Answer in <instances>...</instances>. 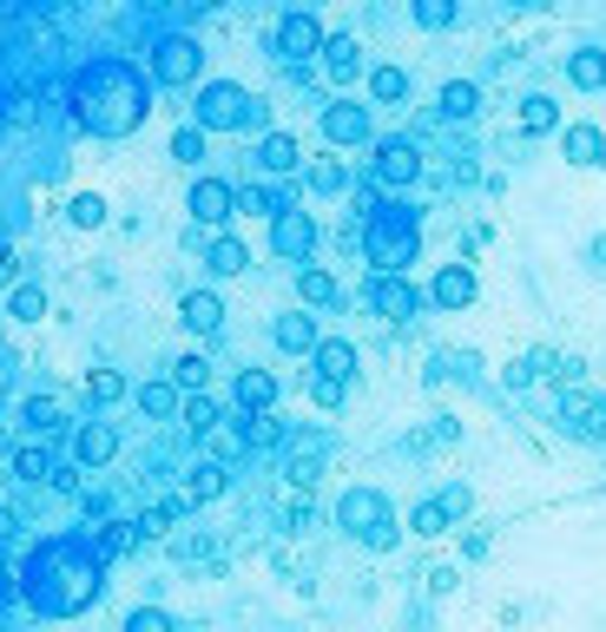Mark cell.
I'll return each instance as SVG.
<instances>
[{
	"label": "cell",
	"instance_id": "6da1fadb",
	"mask_svg": "<svg viewBox=\"0 0 606 632\" xmlns=\"http://www.w3.org/2000/svg\"><path fill=\"white\" fill-rule=\"evenodd\" d=\"M145 112H152V79H145L132 59L106 53V59H86V66L73 73V125H79V132H92V138H125V132L145 125Z\"/></svg>",
	"mask_w": 606,
	"mask_h": 632
},
{
	"label": "cell",
	"instance_id": "7a4b0ae2",
	"mask_svg": "<svg viewBox=\"0 0 606 632\" xmlns=\"http://www.w3.org/2000/svg\"><path fill=\"white\" fill-rule=\"evenodd\" d=\"M99 580H106V561H99L86 541H46V547H33V561L20 567V594H26L33 613H46V620L86 613V607L99 600Z\"/></svg>",
	"mask_w": 606,
	"mask_h": 632
},
{
	"label": "cell",
	"instance_id": "3957f363",
	"mask_svg": "<svg viewBox=\"0 0 606 632\" xmlns=\"http://www.w3.org/2000/svg\"><path fill=\"white\" fill-rule=\"evenodd\" d=\"M363 224V257H370V270H409L416 257H422V211H409V204H396V198H383L370 218H356Z\"/></svg>",
	"mask_w": 606,
	"mask_h": 632
},
{
	"label": "cell",
	"instance_id": "277c9868",
	"mask_svg": "<svg viewBox=\"0 0 606 632\" xmlns=\"http://www.w3.org/2000/svg\"><path fill=\"white\" fill-rule=\"evenodd\" d=\"M264 119H271V106L257 92H244L238 79H205L191 99V125H205V132H257Z\"/></svg>",
	"mask_w": 606,
	"mask_h": 632
},
{
	"label": "cell",
	"instance_id": "5b68a950",
	"mask_svg": "<svg viewBox=\"0 0 606 632\" xmlns=\"http://www.w3.org/2000/svg\"><path fill=\"white\" fill-rule=\"evenodd\" d=\"M337 528L350 534V541H363V547H396V534H403V521H396V508H389V495L383 488H350L343 501H337Z\"/></svg>",
	"mask_w": 606,
	"mask_h": 632
},
{
	"label": "cell",
	"instance_id": "8992f818",
	"mask_svg": "<svg viewBox=\"0 0 606 632\" xmlns=\"http://www.w3.org/2000/svg\"><path fill=\"white\" fill-rule=\"evenodd\" d=\"M363 310L383 317V323H409V317L422 310V290H416L409 277H396V270H370V277H363Z\"/></svg>",
	"mask_w": 606,
	"mask_h": 632
},
{
	"label": "cell",
	"instance_id": "52a82bcc",
	"mask_svg": "<svg viewBox=\"0 0 606 632\" xmlns=\"http://www.w3.org/2000/svg\"><path fill=\"white\" fill-rule=\"evenodd\" d=\"M198 73H205V46L191 33H165L152 46V79L158 86H198Z\"/></svg>",
	"mask_w": 606,
	"mask_h": 632
},
{
	"label": "cell",
	"instance_id": "ba28073f",
	"mask_svg": "<svg viewBox=\"0 0 606 632\" xmlns=\"http://www.w3.org/2000/svg\"><path fill=\"white\" fill-rule=\"evenodd\" d=\"M323 40H330V33H323V20H317V13H284V20H277V33H271V53H277L284 66H304V59H317V53H323Z\"/></svg>",
	"mask_w": 606,
	"mask_h": 632
},
{
	"label": "cell",
	"instance_id": "9c48e42d",
	"mask_svg": "<svg viewBox=\"0 0 606 632\" xmlns=\"http://www.w3.org/2000/svg\"><path fill=\"white\" fill-rule=\"evenodd\" d=\"M317 237H323V231H317V218H310V211H297V204L271 218V251H277L284 264H310V257H317Z\"/></svg>",
	"mask_w": 606,
	"mask_h": 632
},
{
	"label": "cell",
	"instance_id": "30bf717a",
	"mask_svg": "<svg viewBox=\"0 0 606 632\" xmlns=\"http://www.w3.org/2000/svg\"><path fill=\"white\" fill-rule=\"evenodd\" d=\"M370 178H376L383 191H403V185L422 178V152H416L409 138H383V145L370 152Z\"/></svg>",
	"mask_w": 606,
	"mask_h": 632
},
{
	"label": "cell",
	"instance_id": "8fae6325",
	"mask_svg": "<svg viewBox=\"0 0 606 632\" xmlns=\"http://www.w3.org/2000/svg\"><path fill=\"white\" fill-rule=\"evenodd\" d=\"M185 211H191L205 231H218V224H231V218H238V185H224V178H198V185H191V198H185Z\"/></svg>",
	"mask_w": 606,
	"mask_h": 632
},
{
	"label": "cell",
	"instance_id": "7c38bea8",
	"mask_svg": "<svg viewBox=\"0 0 606 632\" xmlns=\"http://www.w3.org/2000/svg\"><path fill=\"white\" fill-rule=\"evenodd\" d=\"M317 125L330 145H370V106H356V99H330Z\"/></svg>",
	"mask_w": 606,
	"mask_h": 632
},
{
	"label": "cell",
	"instance_id": "4fadbf2b",
	"mask_svg": "<svg viewBox=\"0 0 606 632\" xmlns=\"http://www.w3.org/2000/svg\"><path fill=\"white\" fill-rule=\"evenodd\" d=\"M429 303H436V310H469V303H475V270H469V264H442V270L429 277Z\"/></svg>",
	"mask_w": 606,
	"mask_h": 632
},
{
	"label": "cell",
	"instance_id": "5bb4252c",
	"mask_svg": "<svg viewBox=\"0 0 606 632\" xmlns=\"http://www.w3.org/2000/svg\"><path fill=\"white\" fill-rule=\"evenodd\" d=\"M178 323H185L191 336H218V330H224V297H218V290H185V297H178Z\"/></svg>",
	"mask_w": 606,
	"mask_h": 632
},
{
	"label": "cell",
	"instance_id": "9a60e30c",
	"mask_svg": "<svg viewBox=\"0 0 606 632\" xmlns=\"http://www.w3.org/2000/svg\"><path fill=\"white\" fill-rule=\"evenodd\" d=\"M310 376H323V382H356V343H343V336H323L317 350H310Z\"/></svg>",
	"mask_w": 606,
	"mask_h": 632
},
{
	"label": "cell",
	"instance_id": "2e32d148",
	"mask_svg": "<svg viewBox=\"0 0 606 632\" xmlns=\"http://www.w3.org/2000/svg\"><path fill=\"white\" fill-rule=\"evenodd\" d=\"M271 343H277L284 356H310L323 336H317V317H310V310H284V317L271 323Z\"/></svg>",
	"mask_w": 606,
	"mask_h": 632
},
{
	"label": "cell",
	"instance_id": "e0dca14e",
	"mask_svg": "<svg viewBox=\"0 0 606 632\" xmlns=\"http://www.w3.org/2000/svg\"><path fill=\"white\" fill-rule=\"evenodd\" d=\"M119 455V429L112 422H79V435H73V462L79 468H106Z\"/></svg>",
	"mask_w": 606,
	"mask_h": 632
},
{
	"label": "cell",
	"instance_id": "ac0fdd59",
	"mask_svg": "<svg viewBox=\"0 0 606 632\" xmlns=\"http://www.w3.org/2000/svg\"><path fill=\"white\" fill-rule=\"evenodd\" d=\"M561 152H568V165H581V171H601V165H606V132L581 119V125H568V132H561Z\"/></svg>",
	"mask_w": 606,
	"mask_h": 632
},
{
	"label": "cell",
	"instance_id": "d6986e66",
	"mask_svg": "<svg viewBox=\"0 0 606 632\" xmlns=\"http://www.w3.org/2000/svg\"><path fill=\"white\" fill-rule=\"evenodd\" d=\"M224 488H231V468H224V462H198V468L185 475L178 501H185V508H211V501H218Z\"/></svg>",
	"mask_w": 606,
	"mask_h": 632
},
{
	"label": "cell",
	"instance_id": "ffe728a7",
	"mask_svg": "<svg viewBox=\"0 0 606 632\" xmlns=\"http://www.w3.org/2000/svg\"><path fill=\"white\" fill-rule=\"evenodd\" d=\"M317 59H323V73H330L337 86H350V79H363V46H356L350 33H330Z\"/></svg>",
	"mask_w": 606,
	"mask_h": 632
},
{
	"label": "cell",
	"instance_id": "44dd1931",
	"mask_svg": "<svg viewBox=\"0 0 606 632\" xmlns=\"http://www.w3.org/2000/svg\"><path fill=\"white\" fill-rule=\"evenodd\" d=\"M297 297H304V310H343V284L323 264H304L297 270Z\"/></svg>",
	"mask_w": 606,
	"mask_h": 632
},
{
	"label": "cell",
	"instance_id": "7402d4cb",
	"mask_svg": "<svg viewBox=\"0 0 606 632\" xmlns=\"http://www.w3.org/2000/svg\"><path fill=\"white\" fill-rule=\"evenodd\" d=\"M257 165H264L271 178H290V171L304 165V145H297L290 132H264V138H257Z\"/></svg>",
	"mask_w": 606,
	"mask_h": 632
},
{
	"label": "cell",
	"instance_id": "603a6c76",
	"mask_svg": "<svg viewBox=\"0 0 606 632\" xmlns=\"http://www.w3.org/2000/svg\"><path fill=\"white\" fill-rule=\"evenodd\" d=\"M238 409L244 415H264V409H277V376L271 369H238Z\"/></svg>",
	"mask_w": 606,
	"mask_h": 632
},
{
	"label": "cell",
	"instance_id": "cb8c5ba5",
	"mask_svg": "<svg viewBox=\"0 0 606 632\" xmlns=\"http://www.w3.org/2000/svg\"><path fill=\"white\" fill-rule=\"evenodd\" d=\"M178 396H185V389H178V382H172V376H158V382H145V389H139V396H132V402H139V409H145V415H152V422H172V415H178V409H185V402H178Z\"/></svg>",
	"mask_w": 606,
	"mask_h": 632
},
{
	"label": "cell",
	"instance_id": "d4e9b609",
	"mask_svg": "<svg viewBox=\"0 0 606 632\" xmlns=\"http://www.w3.org/2000/svg\"><path fill=\"white\" fill-rule=\"evenodd\" d=\"M238 429H244V448H284V442H290V422H284L277 409H264V415H244Z\"/></svg>",
	"mask_w": 606,
	"mask_h": 632
},
{
	"label": "cell",
	"instance_id": "484cf974",
	"mask_svg": "<svg viewBox=\"0 0 606 632\" xmlns=\"http://www.w3.org/2000/svg\"><path fill=\"white\" fill-rule=\"evenodd\" d=\"M304 185H310V198H343L350 171H343V158H317V165H304Z\"/></svg>",
	"mask_w": 606,
	"mask_h": 632
},
{
	"label": "cell",
	"instance_id": "4316f807",
	"mask_svg": "<svg viewBox=\"0 0 606 632\" xmlns=\"http://www.w3.org/2000/svg\"><path fill=\"white\" fill-rule=\"evenodd\" d=\"M290 204H297V198L277 191V185H244V191H238V211H244V218H277V211H290Z\"/></svg>",
	"mask_w": 606,
	"mask_h": 632
},
{
	"label": "cell",
	"instance_id": "83f0119b",
	"mask_svg": "<svg viewBox=\"0 0 606 632\" xmlns=\"http://www.w3.org/2000/svg\"><path fill=\"white\" fill-rule=\"evenodd\" d=\"M568 79H574L581 92H601V86H606V53H601V46H581V53H568Z\"/></svg>",
	"mask_w": 606,
	"mask_h": 632
},
{
	"label": "cell",
	"instance_id": "f1b7e54d",
	"mask_svg": "<svg viewBox=\"0 0 606 632\" xmlns=\"http://www.w3.org/2000/svg\"><path fill=\"white\" fill-rule=\"evenodd\" d=\"M436 106H442V119H475V112H482V86H475V79H449Z\"/></svg>",
	"mask_w": 606,
	"mask_h": 632
},
{
	"label": "cell",
	"instance_id": "f546056e",
	"mask_svg": "<svg viewBox=\"0 0 606 632\" xmlns=\"http://www.w3.org/2000/svg\"><path fill=\"white\" fill-rule=\"evenodd\" d=\"M205 264H211V277H238V270H251V251L238 237H211L205 244Z\"/></svg>",
	"mask_w": 606,
	"mask_h": 632
},
{
	"label": "cell",
	"instance_id": "4dcf8cb0",
	"mask_svg": "<svg viewBox=\"0 0 606 632\" xmlns=\"http://www.w3.org/2000/svg\"><path fill=\"white\" fill-rule=\"evenodd\" d=\"M86 547H92L99 561H119V554H132V547H139V528H132V521H106Z\"/></svg>",
	"mask_w": 606,
	"mask_h": 632
},
{
	"label": "cell",
	"instance_id": "1f68e13d",
	"mask_svg": "<svg viewBox=\"0 0 606 632\" xmlns=\"http://www.w3.org/2000/svg\"><path fill=\"white\" fill-rule=\"evenodd\" d=\"M370 99L376 106H403L409 99V73L403 66H370Z\"/></svg>",
	"mask_w": 606,
	"mask_h": 632
},
{
	"label": "cell",
	"instance_id": "d6a6232c",
	"mask_svg": "<svg viewBox=\"0 0 606 632\" xmlns=\"http://www.w3.org/2000/svg\"><path fill=\"white\" fill-rule=\"evenodd\" d=\"M178 415H185V435H198V442H205L211 429H224V409H218L211 396H185V409H178Z\"/></svg>",
	"mask_w": 606,
	"mask_h": 632
},
{
	"label": "cell",
	"instance_id": "836d02e7",
	"mask_svg": "<svg viewBox=\"0 0 606 632\" xmlns=\"http://www.w3.org/2000/svg\"><path fill=\"white\" fill-rule=\"evenodd\" d=\"M106 211H112V204H106L99 191H73V198H66V218H73V231H99V224H106Z\"/></svg>",
	"mask_w": 606,
	"mask_h": 632
},
{
	"label": "cell",
	"instance_id": "e575fe53",
	"mask_svg": "<svg viewBox=\"0 0 606 632\" xmlns=\"http://www.w3.org/2000/svg\"><path fill=\"white\" fill-rule=\"evenodd\" d=\"M7 317H13V323H40V317H46V290H40V284H13V290H7Z\"/></svg>",
	"mask_w": 606,
	"mask_h": 632
},
{
	"label": "cell",
	"instance_id": "d590c367",
	"mask_svg": "<svg viewBox=\"0 0 606 632\" xmlns=\"http://www.w3.org/2000/svg\"><path fill=\"white\" fill-rule=\"evenodd\" d=\"M59 422H66V415H59V402H53V396H26V402H20V429H33V435H53Z\"/></svg>",
	"mask_w": 606,
	"mask_h": 632
},
{
	"label": "cell",
	"instance_id": "8d00e7d4",
	"mask_svg": "<svg viewBox=\"0 0 606 632\" xmlns=\"http://www.w3.org/2000/svg\"><path fill=\"white\" fill-rule=\"evenodd\" d=\"M53 448H40V442H26V448H13V475L20 481H53Z\"/></svg>",
	"mask_w": 606,
	"mask_h": 632
},
{
	"label": "cell",
	"instance_id": "74e56055",
	"mask_svg": "<svg viewBox=\"0 0 606 632\" xmlns=\"http://www.w3.org/2000/svg\"><path fill=\"white\" fill-rule=\"evenodd\" d=\"M554 125H561V106L548 92H528L521 99V132H554Z\"/></svg>",
	"mask_w": 606,
	"mask_h": 632
},
{
	"label": "cell",
	"instance_id": "f35d334b",
	"mask_svg": "<svg viewBox=\"0 0 606 632\" xmlns=\"http://www.w3.org/2000/svg\"><path fill=\"white\" fill-rule=\"evenodd\" d=\"M178 514H185V501H158V508H145V514H139L132 528H139V541H165Z\"/></svg>",
	"mask_w": 606,
	"mask_h": 632
},
{
	"label": "cell",
	"instance_id": "ab89813d",
	"mask_svg": "<svg viewBox=\"0 0 606 632\" xmlns=\"http://www.w3.org/2000/svg\"><path fill=\"white\" fill-rule=\"evenodd\" d=\"M403 528H409V534H422V541H436V534H449L455 521H449V508H442V501H416V514H409Z\"/></svg>",
	"mask_w": 606,
	"mask_h": 632
},
{
	"label": "cell",
	"instance_id": "60d3db41",
	"mask_svg": "<svg viewBox=\"0 0 606 632\" xmlns=\"http://www.w3.org/2000/svg\"><path fill=\"white\" fill-rule=\"evenodd\" d=\"M205 145H211L205 125H178V132H172V158H178V165H205Z\"/></svg>",
	"mask_w": 606,
	"mask_h": 632
},
{
	"label": "cell",
	"instance_id": "b9f144b4",
	"mask_svg": "<svg viewBox=\"0 0 606 632\" xmlns=\"http://www.w3.org/2000/svg\"><path fill=\"white\" fill-rule=\"evenodd\" d=\"M172 382H178L185 396H205V382H211V363H205V356H178V363H172Z\"/></svg>",
	"mask_w": 606,
	"mask_h": 632
},
{
	"label": "cell",
	"instance_id": "7bdbcfd3",
	"mask_svg": "<svg viewBox=\"0 0 606 632\" xmlns=\"http://www.w3.org/2000/svg\"><path fill=\"white\" fill-rule=\"evenodd\" d=\"M86 396H92L99 409H112V402H125V376H119V369H92V376H86Z\"/></svg>",
	"mask_w": 606,
	"mask_h": 632
},
{
	"label": "cell",
	"instance_id": "ee69618b",
	"mask_svg": "<svg viewBox=\"0 0 606 632\" xmlns=\"http://www.w3.org/2000/svg\"><path fill=\"white\" fill-rule=\"evenodd\" d=\"M284 475H290V488H317L323 481V448H297Z\"/></svg>",
	"mask_w": 606,
	"mask_h": 632
},
{
	"label": "cell",
	"instance_id": "f6af8a7d",
	"mask_svg": "<svg viewBox=\"0 0 606 632\" xmlns=\"http://www.w3.org/2000/svg\"><path fill=\"white\" fill-rule=\"evenodd\" d=\"M409 13H416V26H422V33L455 26V0H409Z\"/></svg>",
	"mask_w": 606,
	"mask_h": 632
},
{
	"label": "cell",
	"instance_id": "bcb514c9",
	"mask_svg": "<svg viewBox=\"0 0 606 632\" xmlns=\"http://www.w3.org/2000/svg\"><path fill=\"white\" fill-rule=\"evenodd\" d=\"M125 632H178V627H172L165 607H139V613H125Z\"/></svg>",
	"mask_w": 606,
	"mask_h": 632
},
{
	"label": "cell",
	"instance_id": "7dc6e473",
	"mask_svg": "<svg viewBox=\"0 0 606 632\" xmlns=\"http://www.w3.org/2000/svg\"><path fill=\"white\" fill-rule=\"evenodd\" d=\"M343 396H350L343 382H323V376H310V402H317V409H343Z\"/></svg>",
	"mask_w": 606,
	"mask_h": 632
},
{
	"label": "cell",
	"instance_id": "c3c4849f",
	"mask_svg": "<svg viewBox=\"0 0 606 632\" xmlns=\"http://www.w3.org/2000/svg\"><path fill=\"white\" fill-rule=\"evenodd\" d=\"M442 508H449V521H462V514L475 508V495H469V488H449V495H442Z\"/></svg>",
	"mask_w": 606,
	"mask_h": 632
},
{
	"label": "cell",
	"instance_id": "681fc988",
	"mask_svg": "<svg viewBox=\"0 0 606 632\" xmlns=\"http://www.w3.org/2000/svg\"><path fill=\"white\" fill-rule=\"evenodd\" d=\"M13 284H20V257L0 244V290H13Z\"/></svg>",
	"mask_w": 606,
	"mask_h": 632
},
{
	"label": "cell",
	"instance_id": "f907efd6",
	"mask_svg": "<svg viewBox=\"0 0 606 632\" xmlns=\"http://www.w3.org/2000/svg\"><path fill=\"white\" fill-rule=\"evenodd\" d=\"M429 594H455V567H436L429 574Z\"/></svg>",
	"mask_w": 606,
	"mask_h": 632
},
{
	"label": "cell",
	"instance_id": "816d5d0a",
	"mask_svg": "<svg viewBox=\"0 0 606 632\" xmlns=\"http://www.w3.org/2000/svg\"><path fill=\"white\" fill-rule=\"evenodd\" d=\"M185 7H191V13H218L224 0H185Z\"/></svg>",
	"mask_w": 606,
	"mask_h": 632
}]
</instances>
